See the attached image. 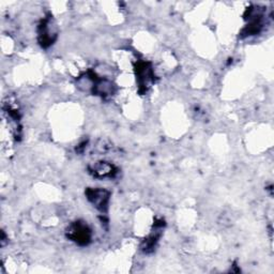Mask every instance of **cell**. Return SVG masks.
I'll return each mask as SVG.
<instances>
[{"mask_svg": "<svg viewBox=\"0 0 274 274\" xmlns=\"http://www.w3.org/2000/svg\"><path fill=\"white\" fill-rule=\"evenodd\" d=\"M71 238L78 243L87 244L89 240H90V230L88 229L86 225L78 224L74 226L72 228V231L70 232Z\"/></svg>", "mask_w": 274, "mask_h": 274, "instance_id": "2", "label": "cell"}, {"mask_svg": "<svg viewBox=\"0 0 274 274\" xmlns=\"http://www.w3.org/2000/svg\"><path fill=\"white\" fill-rule=\"evenodd\" d=\"M88 196H89V200L91 201V203L101 211L104 210V208L107 206L108 193L106 191L91 190L88 192Z\"/></svg>", "mask_w": 274, "mask_h": 274, "instance_id": "1", "label": "cell"}]
</instances>
